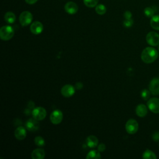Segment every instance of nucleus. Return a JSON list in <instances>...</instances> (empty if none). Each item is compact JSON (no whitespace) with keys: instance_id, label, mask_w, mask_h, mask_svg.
Returning <instances> with one entry per match:
<instances>
[{"instance_id":"20","label":"nucleus","mask_w":159,"mask_h":159,"mask_svg":"<svg viewBox=\"0 0 159 159\" xmlns=\"http://www.w3.org/2000/svg\"><path fill=\"white\" fill-rule=\"evenodd\" d=\"M142 158L143 159H155L157 158V156L155 153L151 151L149 149H147L142 155Z\"/></svg>"},{"instance_id":"31","label":"nucleus","mask_w":159,"mask_h":159,"mask_svg":"<svg viewBox=\"0 0 159 159\" xmlns=\"http://www.w3.org/2000/svg\"><path fill=\"white\" fill-rule=\"evenodd\" d=\"M83 88V84L81 82H77L75 84V88L76 89H81Z\"/></svg>"},{"instance_id":"9","label":"nucleus","mask_w":159,"mask_h":159,"mask_svg":"<svg viewBox=\"0 0 159 159\" xmlns=\"http://www.w3.org/2000/svg\"><path fill=\"white\" fill-rule=\"evenodd\" d=\"M149 90L153 95H159V78H153L149 84Z\"/></svg>"},{"instance_id":"2","label":"nucleus","mask_w":159,"mask_h":159,"mask_svg":"<svg viewBox=\"0 0 159 159\" xmlns=\"http://www.w3.org/2000/svg\"><path fill=\"white\" fill-rule=\"evenodd\" d=\"M14 34L13 28L10 25H4L0 29V38L4 41L11 39Z\"/></svg>"},{"instance_id":"3","label":"nucleus","mask_w":159,"mask_h":159,"mask_svg":"<svg viewBox=\"0 0 159 159\" xmlns=\"http://www.w3.org/2000/svg\"><path fill=\"white\" fill-rule=\"evenodd\" d=\"M32 19V14L27 11H23L19 16V22L22 26H27L29 25L31 23Z\"/></svg>"},{"instance_id":"26","label":"nucleus","mask_w":159,"mask_h":159,"mask_svg":"<svg viewBox=\"0 0 159 159\" xmlns=\"http://www.w3.org/2000/svg\"><path fill=\"white\" fill-rule=\"evenodd\" d=\"M150 95V91L146 89H143L142 91H141V97L144 99V100H147Z\"/></svg>"},{"instance_id":"8","label":"nucleus","mask_w":159,"mask_h":159,"mask_svg":"<svg viewBox=\"0 0 159 159\" xmlns=\"http://www.w3.org/2000/svg\"><path fill=\"white\" fill-rule=\"evenodd\" d=\"M63 113L60 110H55L53 111L50 116V120L51 122L55 125L60 124L63 119Z\"/></svg>"},{"instance_id":"27","label":"nucleus","mask_w":159,"mask_h":159,"mask_svg":"<svg viewBox=\"0 0 159 159\" xmlns=\"http://www.w3.org/2000/svg\"><path fill=\"white\" fill-rule=\"evenodd\" d=\"M124 25L125 27H130L133 24V20L132 19H125L124 22H123Z\"/></svg>"},{"instance_id":"25","label":"nucleus","mask_w":159,"mask_h":159,"mask_svg":"<svg viewBox=\"0 0 159 159\" xmlns=\"http://www.w3.org/2000/svg\"><path fill=\"white\" fill-rule=\"evenodd\" d=\"M34 142L37 146H39V147H43L45 145V140L40 136H37L35 137Z\"/></svg>"},{"instance_id":"16","label":"nucleus","mask_w":159,"mask_h":159,"mask_svg":"<svg viewBox=\"0 0 159 159\" xmlns=\"http://www.w3.org/2000/svg\"><path fill=\"white\" fill-rule=\"evenodd\" d=\"M45 152L43 149L37 148L33 150L31 156L33 159H43L45 157Z\"/></svg>"},{"instance_id":"22","label":"nucleus","mask_w":159,"mask_h":159,"mask_svg":"<svg viewBox=\"0 0 159 159\" xmlns=\"http://www.w3.org/2000/svg\"><path fill=\"white\" fill-rule=\"evenodd\" d=\"M95 11H96V12L98 14L103 15L106 12V7L104 5L100 4H98L96 6Z\"/></svg>"},{"instance_id":"5","label":"nucleus","mask_w":159,"mask_h":159,"mask_svg":"<svg viewBox=\"0 0 159 159\" xmlns=\"http://www.w3.org/2000/svg\"><path fill=\"white\" fill-rule=\"evenodd\" d=\"M146 41L151 46H157L159 44V34L155 32H150L146 36Z\"/></svg>"},{"instance_id":"14","label":"nucleus","mask_w":159,"mask_h":159,"mask_svg":"<svg viewBox=\"0 0 159 159\" xmlns=\"http://www.w3.org/2000/svg\"><path fill=\"white\" fill-rule=\"evenodd\" d=\"M27 132L24 127L19 126L14 131V136L19 140H22L26 137Z\"/></svg>"},{"instance_id":"12","label":"nucleus","mask_w":159,"mask_h":159,"mask_svg":"<svg viewBox=\"0 0 159 159\" xmlns=\"http://www.w3.org/2000/svg\"><path fill=\"white\" fill-rule=\"evenodd\" d=\"M64 8L65 11L69 14H75L78 12V10L77 4L73 1L67 2L65 5Z\"/></svg>"},{"instance_id":"19","label":"nucleus","mask_w":159,"mask_h":159,"mask_svg":"<svg viewBox=\"0 0 159 159\" xmlns=\"http://www.w3.org/2000/svg\"><path fill=\"white\" fill-rule=\"evenodd\" d=\"M4 20L8 24H12L16 20V15L12 12H7L4 14Z\"/></svg>"},{"instance_id":"7","label":"nucleus","mask_w":159,"mask_h":159,"mask_svg":"<svg viewBox=\"0 0 159 159\" xmlns=\"http://www.w3.org/2000/svg\"><path fill=\"white\" fill-rule=\"evenodd\" d=\"M147 107L153 113H159V98H152L147 101Z\"/></svg>"},{"instance_id":"29","label":"nucleus","mask_w":159,"mask_h":159,"mask_svg":"<svg viewBox=\"0 0 159 159\" xmlns=\"http://www.w3.org/2000/svg\"><path fill=\"white\" fill-rule=\"evenodd\" d=\"M105 149H106V146H105V145L104 143H101L98 145V150L99 152H103V151L105 150Z\"/></svg>"},{"instance_id":"32","label":"nucleus","mask_w":159,"mask_h":159,"mask_svg":"<svg viewBox=\"0 0 159 159\" xmlns=\"http://www.w3.org/2000/svg\"><path fill=\"white\" fill-rule=\"evenodd\" d=\"M38 0H25V1L29 4H35Z\"/></svg>"},{"instance_id":"10","label":"nucleus","mask_w":159,"mask_h":159,"mask_svg":"<svg viewBox=\"0 0 159 159\" xmlns=\"http://www.w3.org/2000/svg\"><path fill=\"white\" fill-rule=\"evenodd\" d=\"M25 127L30 132L37 131L39 128V124L38 120L34 117L29 119L25 122Z\"/></svg>"},{"instance_id":"28","label":"nucleus","mask_w":159,"mask_h":159,"mask_svg":"<svg viewBox=\"0 0 159 159\" xmlns=\"http://www.w3.org/2000/svg\"><path fill=\"white\" fill-rule=\"evenodd\" d=\"M152 139L155 142L158 141L159 140V132H155L152 135Z\"/></svg>"},{"instance_id":"13","label":"nucleus","mask_w":159,"mask_h":159,"mask_svg":"<svg viewBox=\"0 0 159 159\" xmlns=\"http://www.w3.org/2000/svg\"><path fill=\"white\" fill-rule=\"evenodd\" d=\"M43 29V26L42 24L39 21L34 22L30 27V30L31 32L35 35H38L42 33Z\"/></svg>"},{"instance_id":"18","label":"nucleus","mask_w":159,"mask_h":159,"mask_svg":"<svg viewBox=\"0 0 159 159\" xmlns=\"http://www.w3.org/2000/svg\"><path fill=\"white\" fill-rule=\"evenodd\" d=\"M150 24L153 29L159 30V15H155L152 17Z\"/></svg>"},{"instance_id":"24","label":"nucleus","mask_w":159,"mask_h":159,"mask_svg":"<svg viewBox=\"0 0 159 159\" xmlns=\"http://www.w3.org/2000/svg\"><path fill=\"white\" fill-rule=\"evenodd\" d=\"M144 14L145 16L148 17H152L154 16L155 14V11L152 7H147L144 9Z\"/></svg>"},{"instance_id":"23","label":"nucleus","mask_w":159,"mask_h":159,"mask_svg":"<svg viewBox=\"0 0 159 159\" xmlns=\"http://www.w3.org/2000/svg\"><path fill=\"white\" fill-rule=\"evenodd\" d=\"M99 0H83L84 5L88 7H94L97 6Z\"/></svg>"},{"instance_id":"4","label":"nucleus","mask_w":159,"mask_h":159,"mask_svg":"<svg viewBox=\"0 0 159 159\" xmlns=\"http://www.w3.org/2000/svg\"><path fill=\"white\" fill-rule=\"evenodd\" d=\"M139 129V124L137 120L134 119L128 120L125 124V130L129 134H135Z\"/></svg>"},{"instance_id":"11","label":"nucleus","mask_w":159,"mask_h":159,"mask_svg":"<svg viewBox=\"0 0 159 159\" xmlns=\"http://www.w3.org/2000/svg\"><path fill=\"white\" fill-rule=\"evenodd\" d=\"M75 92V87L71 84H65L61 89V93L62 96L66 98L72 96Z\"/></svg>"},{"instance_id":"30","label":"nucleus","mask_w":159,"mask_h":159,"mask_svg":"<svg viewBox=\"0 0 159 159\" xmlns=\"http://www.w3.org/2000/svg\"><path fill=\"white\" fill-rule=\"evenodd\" d=\"M124 17H125V19H131V17H132V13H131L130 11H125V12H124Z\"/></svg>"},{"instance_id":"6","label":"nucleus","mask_w":159,"mask_h":159,"mask_svg":"<svg viewBox=\"0 0 159 159\" xmlns=\"http://www.w3.org/2000/svg\"><path fill=\"white\" fill-rule=\"evenodd\" d=\"M32 116L37 120H42L47 115L46 110L42 107H37L33 109L32 112Z\"/></svg>"},{"instance_id":"17","label":"nucleus","mask_w":159,"mask_h":159,"mask_svg":"<svg viewBox=\"0 0 159 159\" xmlns=\"http://www.w3.org/2000/svg\"><path fill=\"white\" fill-rule=\"evenodd\" d=\"M86 144L90 148H94L98 145V139L94 135H89L86 139Z\"/></svg>"},{"instance_id":"33","label":"nucleus","mask_w":159,"mask_h":159,"mask_svg":"<svg viewBox=\"0 0 159 159\" xmlns=\"http://www.w3.org/2000/svg\"><path fill=\"white\" fill-rule=\"evenodd\" d=\"M158 50H159V44H158Z\"/></svg>"},{"instance_id":"1","label":"nucleus","mask_w":159,"mask_h":159,"mask_svg":"<svg viewBox=\"0 0 159 159\" xmlns=\"http://www.w3.org/2000/svg\"><path fill=\"white\" fill-rule=\"evenodd\" d=\"M158 51L152 47H146L141 53V59L145 63H151L158 58Z\"/></svg>"},{"instance_id":"15","label":"nucleus","mask_w":159,"mask_h":159,"mask_svg":"<svg viewBox=\"0 0 159 159\" xmlns=\"http://www.w3.org/2000/svg\"><path fill=\"white\" fill-rule=\"evenodd\" d=\"M135 112L139 117H145L147 114V107L145 104H140L136 107Z\"/></svg>"},{"instance_id":"21","label":"nucleus","mask_w":159,"mask_h":159,"mask_svg":"<svg viewBox=\"0 0 159 159\" xmlns=\"http://www.w3.org/2000/svg\"><path fill=\"white\" fill-rule=\"evenodd\" d=\"M101 155L99 153V152L98 150H91L89 151L87 155L86 158L87 159H91V158H95V159H99L101 158Z\"/></svg>"}]
</instances>
